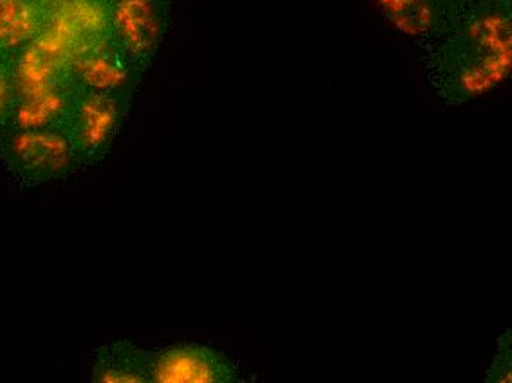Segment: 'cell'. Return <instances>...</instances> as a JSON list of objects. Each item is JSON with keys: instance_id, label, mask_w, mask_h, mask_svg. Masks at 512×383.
Returning a JSON list of instances; mask_svg holds the SVG:
<instances>
[{"instance_id": "cell-5", "label": "cell", "mask_w": 512, "mask_h": 383, "mask_svg": "<svg viewBox=\"0 0 512 383\" xmlns=\"http://www.w3.org/2000/svg\"><path fill=\"white\" fill-rule=\"evenodd\" d=\"M151 353L152 382L230 383L240 375L233 361L214 348L179 344Z\"/></svg>"}, {"instance_id": "cell-6", "label": "cell", "mask_w": 512, "mask_h": 383, "mask_svg": "<svg viewBox=\"0 0 512 383\" xmlns=\"http://www.w3.org/2000/svg\"><path fill=\"white\" fill-rule=\"evenodd\" d=\"M74 83L83 89L106 93H131L142 82L143 71L131 61L114 37L90 43L71 65Z\"/></svg>"}, {"instance_id": "cell-11", "label": "cell", "mask_w": 512, "mask_h": 383, "mask_svg": "<svg viewBox=\"0 0 512 383\" xmlns=\"http://www.w3.org/2000/svg\"><path fill=\"white\" fill-rule=\"evenodd\" d=\"M511 366V332L508 330L499 338L498 356L493 361L492 369L487 373L486 381L510 383L512 381Z\"/></svg>"}, {"instance_id": "cell-9", "label": "cell", "mask_w": 512, "mask_h": 383, "mask_svg": "<svg viewBox=\"0 0 512 383\" xmlns=\"http://www.w3.org/2000/svg\"><path fill=\"white\" fill-rule=\"evenodd\" d=\"M384 14L402 31L424 33L430 26V9L426 0H376Z\"/></svg>"}, {"instance_id": "cell-8", "label": "cell", "mask_w": 512, "mask_h": 383, "mask_svg": "<svg viewBox=\"0 0 512 383\" xmlns=\"http://www.w3.org/2000/svg\"><path fill=\"white\" fill-rule=\"evenodd\" d=\"M98 383L152 382L151 353L131 341H117L96 350L92 373Z\"/></svg>"}, {"instance_id": "cell-10", "label": "cell", "mask_w": 512, "mask_h": 383, "mask_svg": "<svg viewBox=\"0 0 512 383\" xmlns=\"http://www.w3.org/2000/svg\"><path fill=\"white\" fill-rule=\"evenodd\" d=\"M15 108V90L12 83L9 58L0 56V139L11 127Z\"/></svg>"}, {"instance_id": "cell-7", "label": "cell", "mask_w": 512, "mask_h": 383, "mask_svg": "<svg viewBox=\"0 0 512 383\" xmlns=\"http://www.w3.org/2000/svg\"><path fill=\"white\" fill-rule=\"evenodd\" d=\"M51 12L43 0H0V56L11 58L30 45Z\"/></svg>"}, {"instance_id": "cell-1", "label": "cell", "mask_w": 512, "mask_h": 383, "mask_svg": "<svg viewBox=\"0 0 512 383\" xmlns=\"http://www.w3.org/2000/svg\"><path fill=\"white\" fill-rule=\"evenodd\" d=\"M15 90L12 129H65L76 101L70 68L28 45L9 58Z\"/></svg>"}, {"instance_id": "cell-3", "label": "cell", "mask_w": 512, "mask_h": 383, "mask_svg": "<svg viewBox=\"0 0 512 383\" xmlns=\"http://www.w3.org/2000/svg\"><path fill=\"white\" fill-rule=\"evenodd\" d=\"M0 151L9 170L31 185L65 179L81 168L62 129L8 130L0 139Z\"/></svg>"}, {"instance_id": "cell-2", "label": "cell", "mask_w": 512, "mask_h": 383, "mask_svg": "<svg viewBox=\"0 0 512 383\" xmlns=\"http://www.w3.org/2000/svg\"><path fill=\"white\" fill-rule=\"evenodd\" d=\"M131 101V93H106L77 87L65 132L73 142L81 168L102 163L111 152L126 123Z\"/></svg>"}, {"instance_id": "cell-12", "label": "cell", "mask_w": 512, "mask_h": 383, "mask_svg": "<svg viewBox=\"0 0 512 383\" xmlns=\"http://www.w3.org/2000/svg\"><path fill=\"white\" fill-rule=\"evenodd\" d=\"M43 2H45L49 8L55 9L56 6L62 5V3L67 2V0H43Z\"/></svg>"}, {"instance_id": "cell-4", "label": "cell", "mask_w": 512, "mask_h": 383, "mask_svg": "<svg viewBox=\"0 0 512 383\" xmlns=\"http://www.w3.org/2000/svg\"><path fill=\"white\" fill-rule=\"evenodd\" d=\"M171 0H109L111 36L146 73L167 33Z\"/></svg>"}]
</instances>
